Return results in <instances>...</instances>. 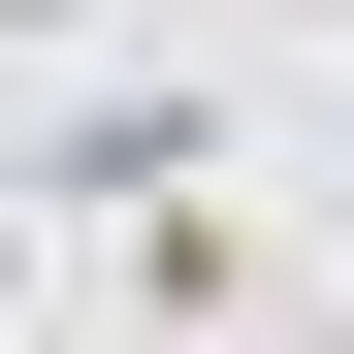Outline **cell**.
Segmentation results:
<instances>
[]
</instances>
